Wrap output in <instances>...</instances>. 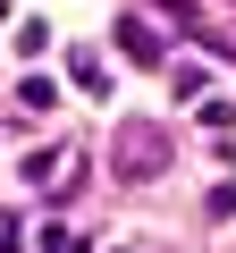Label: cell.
Instances as JSON below:
<instances>
[{
	"mask_svg": "<svg viewBox=\"0 0 236 253\" xmlns=\"http://www.w3.org/2000/svg\"><path fill=\"white\" fill-rule=\"evenodd\" d=\"M0 253H17V219H0Z\"/></svg>",
	"mask_w": 236,
	"mask_h": 253,
	"instance_id": "4",
	"label": "cell"
},
{
	"mask_svg": "<svg viewBox=\"0 0 236 253\" xmlns=\"http://www.w3.org/2000/svg\"><path fill=\"white\" fill-rule=\"evenodd\" d=\"M118 42H127V51H144V59H160V34H152L144 17H118Z\"/></svg>",
	"mask_w": 236,
	"mask_h": 253,
	"instance_id": "2",
	"label": "cell"
},
{
	"mask_svg": "<svg viewBox=\"0 0 236 253\" xmlns=\"http://www.w3.org/2000/svg\"><path fill=\"white\" fill-rule=\"evenodd\" d=\"M211 219H236V186H211Z\"/></svg>",
	"mask_w": 236,
	"mask_h": 253,
	"instance_id": "3",
	"label": "cell"
},
{
	"mask_svg": "<svg viewBox=\"0 0 236 253\" xmlns=\"http://www.w3.org/2000/svg\"><path fill=\"white\" fill-rule=\"evenodd\" d=\"M160 161H169V144H160V135H127V144H118V169H127V177H152Z\"/></svg>",
	"mask_w": 236,
	"mask_h": 253,
	"instance_id": "1",
	"label": "cell"
}]
</instances>
